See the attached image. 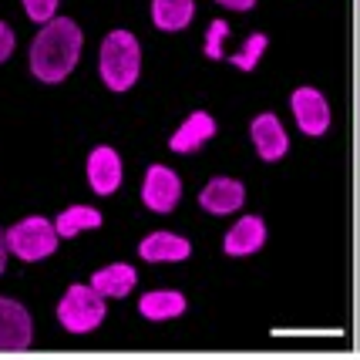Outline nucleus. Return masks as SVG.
Returning <instances> with one entry per match:
<instances>
[{"label": "nucleus", "instance_id": "nucleus-9", "mask_svg": "<svg viewBox=\"0 0 360 360\" xmlns=\"http://www.w3.org/2000/svg\"><path fill=\"white\" fill-rule=\"evenodd\" d=\"M246 199V188L243 182H236V179H212L209 186L199 192V205H202L205 212H212V216H229L236 212L239 205Z\"/></svg>", "mask_w": 360, "mask_h": 360}, {"label": "nucleus", "instance_id": "nucleus-14", "mask_svg": "<svg viewBox=\"0 0 360 360\" xmlns=\"http://www.w3.org/2000/svg\"><path fill=\"white\" fill-rule=\"evenodd\" d=\"M135 269L128 266V263H111V266L98 269L91 276V286L101 293V297H128L131 290H135Z\"/></svg>", "mask_w": 360, "mask_h": 360}, {"label": "nucleus", "instance_id": "nucleus-12", "mask_svg": "<svg viewBox=\"0 0 360 360\" xmlns=\"http://www.w3.org/2000/svg\"><path fill=\"white\" fill-rule=\"evenodd\" d=\"M212 135H216V122H212V115L195 111V115H188L186 122H182V128H179L172 139H169V148H172V152H179V155H186V152L202 148Z\"/></svg>", "mask_w": 360, "mask_h": 360}, {"label": "nucleus", "instance_id": "nucleus-6", "mask_svg": "<svg viewBox=\"0 0 360 360\" xmlns=\"http://www.w3.org/2000/svg\"><path fill=\"white\" fill-rule=\"evenodd\" d=\"M182 199V182L172 169L165 165H152L145 172V186H141V202L148 205L152 212H172Z\"/></svg>", "mask_w": 360, "mask_h": 360}, {"label": "nucleus", "instance_id": "nucleus-8", "mask_svg": "<svg viewBox=\"0 0 360 360\" xmlns=\"http://www.w3.org/2000/svg\"><path fill=\"white\" fill-rule=\"evenodd\" d=\"M88 182H91L98 195H111L115 188L122 186V158H118L115 148L98 145L88 155Z\"/></svg>", "mask_w": 360, "mask_h": 360}, {"label": "nucleus", "instance_id": "nucleus-1", "mask_svg": "<svg viewBox=\"0 0 360 360\" xmlns=\"http://www.w3.org/2000/svg\"><path fill=\"white\" fill-rule=\"evenodd\" d=\"M81 41H84V37H81V27L71 17L47 20L31 44L34 78L44 81V84H61V81L75 71V64H78Z\"/></svg>", "mask_w": 360, "mask_h": 360}, {"label": "nucleus", "instance_id": "nucleus-13", "mask_svg": "<svg viewBox=\"0 0 360 360\" xmlns=\"http://www.w3.org/2000/svg\"><path fill=\"white\" fill-rule=\"evenodd\" d=\"M263 243H266V226H263V219H259V216H243V219L226 233L222 250L229 252V256H250V252H256Z\"/></svg>", "mask_w": 360, "mask_h": 360}, {"label": "nucleus", "instance_id": "nucleus-16", "mask_svg": "<svg viewBox=\"0 0 360 360\" xmlns=\"http://www.w3.org/2000/svg\"><path fill=\"white\" fill-rule=\"evenodd\" d=\"M195 17V0H152V20L158 31H182Z\"/></svg>", "mask_w": 360, "mask_h": 360}, {"label": "nucleus", "instance_id": "nucleus-7", "mask_svg": "<svg viewBox=\"0 0 360 360\" xmlns=\"http://www.w3.org/2000/svg\"><path fill=\"white\" fill-rule=\"evenodd\" d=\"M290 105H293V118L303 128V135H314L316 139V135H323L330 128V105L316 88H297L293 98H290Z\"/></svg>", "mask_w": 360, "mask_h": 360}, {"label": "nucleus", "instance_id": "nucleus-2", "mask_svg": "<svg viewBox=\"0 0 360 360\" xmlns=\"http://www.w3.org/2000/svg\"><path fill=\"white\" fill-rule=\"evenodd\" d=\"M101 81L111 91H128L141 71V44L131 31H111L101 44Z\"/></svg>", "mask_w": 360, "mask_h": 360}, {"label": "nucleus", "instance_id": "nucleus-3", "mask_svg": "<svg viewBox=\"0 0 360 360\" xmlns=\"http://www.w3.org/2000/svg\"><path fill=\"white\" fill-rule=\"evenodd\" d=\"M7 250L20 256L24 263H37V259H44L51 252L58 250V229H54V222H47L44 216H27V219H20L17 226H11L7 233Z\"/></svg>", "mask_w": 360, "mask_h": 360}, {"label": "nucleus", "instance_id": "nucleus-15", "mask_svg": "<svg viewBox=\"0 0 360 360\" xmlns=\"http://www.w3.org/2000/svg\"><path fill=\"white\" fill-rule=\"evenodd\" d=\"M139 314L145 320H172V316L186 314V297L179 290H155V293H145L139 303Z\"/></svg>", "mask_w": 360, "mask_h": 360}, {"label": "nucleus", "instance_id": "nucleus-22", "mask_svg": "<svg viewBox=\"0 0 360 360\" xmlns=\"http://www.w3.org/2000/svg\"><path fill=\"white\" fill-rule=\"evenodd\" d=\"M222 7H229V11H252L256 7V0H216Z\"/></svg>", "mask_w": 360, "mask_h": 360}, {"label": "nucleus", "instance_id": "nucleus-19", "mask_svg": "<svg viewBox=\"0 0 360 360\" xmlns=\"http://www.w3.org/2000/svg\"><path fill=\"white\" fill-rule=\"evenodd\" d=\"M229 37V24L226 20H212L209 24V37H205V54L212 58V61H219L222 58V41Z\"/></svg>", "mask_w": 360, "mask_h": 360}, {"label": "nucleus", "instance_id": "nucleus-11", "mask_svg": "<svg viewBox=\"0 0 360 360\" xmlns=\"http://www.w3.org/2000/svg\"><path fill=\"white\" fill-rule=\"evenodd\" d=\"M139 252L141 259H148V263H182V259H188L192 246H188V239L175 233H152L141 239Z\"/></svg>", "mask_w": 360, "mask_h": 360}, {"label": "nucleus", "instance_id": "nucleus-17", "mask_svg": "<svg viewBox=\"0 0 360 360\" xmlns=\"http://www.w3.org/2000/svg\"><path fill=\"white\" fill-rule=\"evenodd\" d=\"M98 226H101V212L91 209V205H71L54 222V229H58L61 239H71V236L84 233V229H98Z\"/></svg>", "mask_w": 360, "mask_h": 360}, {"label": "nucleus", "instance_id": "nucleus-20", "mask_svg": "<svg viewBox=\"0 0 360 360\" xmlns=\"http://www.w3.org/2000/svg\"><path fill=\"white\" fill-rule=\"evenodd\" d=\"M24 11H27L34 24H47L58 14V0H24Z\"/></svg>", "mask_w": 360, "mask_h": 360}, {"label": "nucleus", "instance_id": "nucleus-4", "mask_svg": "<svg viewBox=\"0 0 360 360\" xmlns=\"http://www.w3.org/2000/svg\"><path fill=\"white\" fill-rule=\"evenodd\" d=\"M58 320L71 333H88V330H94L105 320V297L94 290L91 283L88 286L75 283V286H68V293L58 303Z\"/></svg>", "mask_w": 360, "mask_h": 360}, {"label": "nucleus", "instance_id": "nucleus-21", "mask_svg": "<svg viewBox=\"0 0 360 360\" xmlns=\"http://www.w3.org/2000/svg\"><path fill=\"white\" fill-rule=\"evenodd\" d=\"M14 54V31L7 24H0V64Z\"/></svg>", "mask_w": 360, "mask_h": 360}, {"label": "nucleus", "instance_id": "nucleus-23", "mask_svg": "<svg viewBox=\"0 0 360 360\" xmlns=\"http://www.w3.org/2000/svg\"><path fill=\"white\" fill-rule=\"evenodd\" d=\"M4 266H7V239L0 233V273H4Z\"/></svg>", "mask_w": 360, "mask_h": 360}, {"label": "nucleus", "instance_id": "nucleus-18", "mask_svg": "<svg viewBox=\"0 0 360 360\" xmlns=\"http://www.w3.org/2000/svg\"><path fill=\"white\" fill-rule=\"evenodd\" d=\"M263 51H266V37H263V34H252L250 41H246V47H243L239 54H233L229 61H233L236 68H239V71H252Z\"/></svg>", "mask_w": 360, "mask_h": 360}, {"label": "nucleus", "instance_id": "nucleus-10", "mask_svg": "<svg viewBox=\"0 0 360 360\" xmlns=\"http://www.w3.org/2000/svg\"><path fill=\"white\" fill-rule=\"evenodd\" d=\"M252 135V145H256V152L263 162H276V158L286 155V148H290V139H286V131H283L280 118L276 115H259L250 128Z\"/></svg>", "mask_w": 360, "mask_h": 360}, {"label": "nucleus", "instance_id": "nucleus-5", "mask_svg": "<svg viewBox=\"0 0 360 360\" xmlns=\"http://www.w3.org/2000/svg\"><path fill=\"white\" fill-rule=\"evenodd\" d=\"M34 340L31 314L17 300L0 297V354H20Z\"/></svg>", "mask_w": 360, "mask_h": 360}]
</instances>
